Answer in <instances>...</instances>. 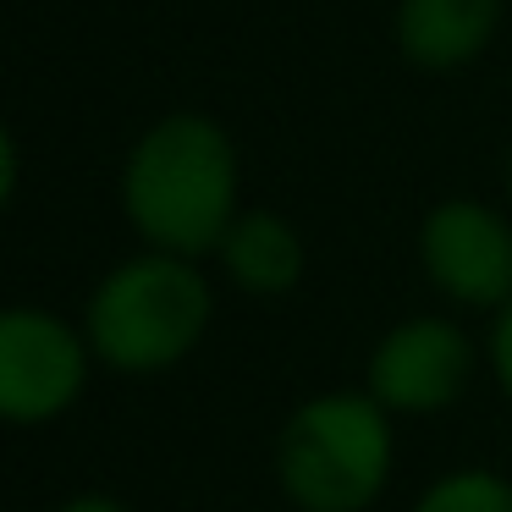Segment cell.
<instances>
[{"label":"cell","instance_id":"obj_1","mask_svg":"<svg viewBox=\"0 0 512 512\" xmlns=\"http://www.w3.org/2000/svg\"><path fill=\"white\" fill-rule=\"evenodd\" d=\"M122 215L155 254L210 259L243 215L237 138L204 111L149 122L122 160Z\"/></svg>","mask_w":512,"mask_h":512},{"label":"cell","instance_id":"obj_2","mask_svg":"<svg viewBox=\"0 0 512 512\" xmlns=\"http://www.w3.org/2000/svg\"><path fill=\"white\" fill-rule=\"evenodd\" d=\"M210 320L215 292L199 259L155 254V248L111 265L83 303V336L94 347V364L133 380L166 375L182 358H193Z\"/></svg>","mask_w":512,"mask_h":512},{"label":"cell","instance_id":"obj_3","mask_svg":"<svg viewBox=\"0 0 512 512\" xmlns=\"http://www.w3.org/2000/svg\"><path fill=\"white\" fill-rule=\"evenodd\" d=\"M397 468L391 413L358 391L298 402L276 435V485L298 512H369Z\"/></svg>","mask_w":512,"mask_h":512},{"label":"cell","instance_id":"obj_4","mask_svg":"<svg viewBox=\"0 0 512 512\" xmlns=\"http://www.w3.org/2000/svg\"><path fill=\"white\" fill-rule=\"evenodd\" d=\"M94 347L83 325L39 303L0 309V424L39 430L78 408L89 391Z\"/></svg>","mask_w":512,"mask_h":512},{"label":"cell","instance_id":"obj_5","mask_svg":"<svg viewBox=\"0 0 512 512\" xmlns=\"http://www.w3.org/2000/svg\"><path fill=\"white\" fill-rule=\"evenodd\" d=\"M424 281L457 309L496 314L512 303V221L485 199H441L419 221Z\"/></svg>","mask_w":512,"mask_h":512},{"label":"cell","instance_id":"obj_6","mask_svg":"<svg viewBox=\"0 0 512 512\" xmlns=\"http://www.w3.org/2000/svg\"><path fill=\"white\" fill-rule=\"evenodd\" d=\"M474 342L446 314H408L375 342L364 369V391L391 419L446 413L474 380Z\"/></svg>","mask_w":512,"mask_h":512},{"label":"cell","instance_id":"obj_7","mask_svg":"<svg viewBox=\"0 0 512 512\" xmlns=\"http://www.w3.org/2000/svg\"><path fill=\"white\" fill-rule=\"evenodd\" d=\"M507 0H397L391 39L419 72H457L479 61L501 34Z\"/></svg>","mask_w":512,"mask_h":512},{"label":"cell","instance_id":"obj_8","mask_svg":"<svg viewBox=\"0 0 512 512\" xmlns=\"http://www.w3.org/2000/svg\"><path fill=\"white\" fill-rule=\"evenodd\" d=\"M226 281L248 298H287L309 270V248L303 232L276 210H243L226 232V243L215 248Z\"/></svg>","mask_w":512,"mask_h":512},{"label":"cell","instance_id":"obj_9","mask_svg":"<svg viewBox=\"0 0 512 512\" xmlns=\"http://www.w3.org/2000/svg\"><path fill=\"white\" fill-rule=\"evenodd\" d=\"M413 512H512V479L496 468H452L424 485Z\"/></svg>","mask_w":512,"mask_h":512},{"label":"cell","instance_id":"obj_10","mask_svg":"<svg viewBox=\"0 0 512 512\" xmlns=\"http://www.w3.org/2000/svg\"><path fill=\"white\" fill-rule=\"evenodd\" d=\"M485 358H490V375H496V386L507 391V402H512V303H507V309L490 314Z\"/></svg>","mask_w":512,"mask_h":512},{"label":"cell","instance_id":"obj_11","mask_svg":"<svg viewBox=\"0 0 512 512\" xmlns=\"http://www.w3.org/2000/svg\"><path fill=\"white\" fill-rule=\"evenodd\" d=\"M17 182H23V149H17V133H12V122L0 116V215L12 210V199H17Z\"/></svg>","mask_w":512,"mask_h":512},{"label":"cell","instance_id":"obj_12","mask_svg":"<svg viewBox=\"0 0 512 512\" xmlns=\"http://www.w3.org/2000/svg\"><path fill=\"white\" fill-rule=\"evenodd\" d=\"M50 512H133L122 496H111V490H78V496L56 501Z\"/></svg>","mask_w":512,"mask_h":512},{"label":"cell","instance_id":"obj_13","mask_svg":"<svg viewBox=\"0 0 512 512\" xmlns=\"http://www.w3.org/2000/svg\"><path fill=\"white\" fill-rule=\"evenodd\" d=\"M507 199H512V149H507Z\"/></svg>","mask_w":512,"mask_h":512}]
</instances>
